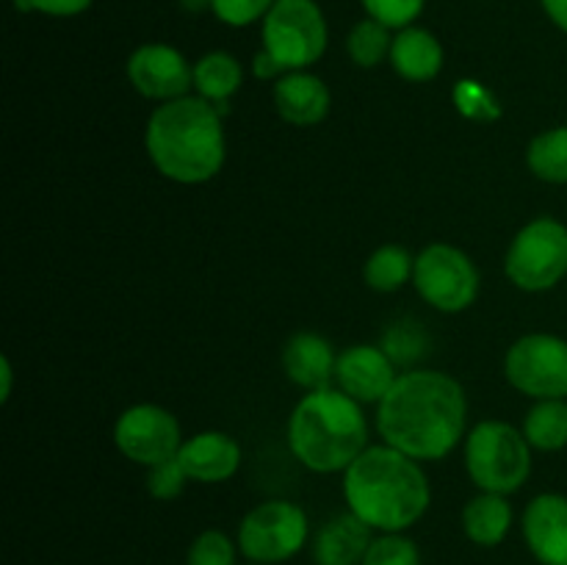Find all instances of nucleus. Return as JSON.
I'll return each instance as SVG.
<instances>
[{
    "mask_svg": "<svg viewBox=\"0 0 567 565\" xmlns=\"http://www.w3.org/2000/svg\"><path fill=\"white\" fill-rule=\"evenodd\" d=\"M415 258L399 244H382L365 258L363 280L371 291L393 294L413 282Z\"/></svg>",
    "mask_w": 567,
    "mask_h": 565,
    "instance_id": "5701e85b",
    "label": "nucleus"
},
{
    "mask_svg": "<svg viewBox=\"0 0 567 565\" xmlns=\"http://www.w3.org/2000/svg\"><path fill=\"white\" fill-rule=\"evenodd\" d=\"M177 460H181L188 480L216 485V482L233 480L236 471L241 469V446L227 432L205 430L183 441Z\"/></svg>",
    "mask_w": 567,
    "mask_h": 565,
    "instance_id": "2eb2a0df",
    "label": "nucleus"
},
{
    "mask_svg": "<svg viewBox=\"0 0 567 565\" xmlns=\"http://www.w3.org/2000/svg\"><path fill=\"white\" fill-rule=\"evenodd\" d=\"M393 48V31L382 22L363 17L360 22H354L352 31L347 37V53L349 61L354 66H363V70H374L382 61L391 59Z\"/></svg>",
    "mask_w": 567,
    "mask_h": 565,
    "instance_id": "393cba45",
    "label": "nucleus"
},
{
    "mask_svg": "<svg viewBox=\"0 0 567 565\" xmlns=\"http://www.w3.org/2000/svg\"><path fill=\"white\" fill-rule=\"evenodd\" d=\"M252 72H255V78H258V81H271V78H275V81H280V78L286 75V70H282V66L277 64V61L271 59V55L266 53V50L255 53Z\"/></svg>",
    "mask_w": 567,
    "mask_h": 565,
    "instance_id": "72a5a7b5",
    "label": "nucleus"
},
{
    "mask_svg": "<svg viewBox=\"0 0 567 565\" xmlns=\"http://www.w3.org/2000/svg\"><path fill=\"white\" fill-rule=\"evenodd\" d=\"M504 377L529 399H567V341L554 332L520 336L504 355Z\"/></svg>",
    "mask_w": 567,
    "mask_h": 565,
    "instance_id": "9d476101",
    "label": "nucleus"
},
{
    "mask_svg": "<svg viewBox=\"0 0 567 565\" xmlns=\"http://www.w3.org/2000/svg\"><path fill=\"white\" fill-rule=\"evenodd\" d=\"M526 166L543 183L565 186L567 183V125L548 127L537 133L526 147Z\"/></svg>",
    "mask_w": 567,
    "mask_h": 565,
    "instance_id": "b1692460",
    "label": "nucleus"
},
{
    "mask_svg": "<svg viewBox=\"0 0 567 565\" xmlns=\"http://www.w3.org/2000/svg\"><path fill=\"white\" fill-rule=\"evenodd\" d=\"M247 565H255V563H247Z\"/></svg>",
    "mask_w": 567,
    "mask_h": 565,
    "instance_id": "4c0bfd02",
    "label": "nucleus"
},
{
    "mask_svg": "<svg viewBox=\"0 0 567 565\" xmlns=\"http://www.w3.org/2000/svg\"><path fill=\"white\" fill-rule=\"evenodd\" d=\"M365 9V17L382 22L391 31H402V28L415 25L421 14H424L426 0H360Z\"/></svg>",
    "mask_w": 567,
    "mask_h": 565,
    "instance_id": "c756f323",
    "label": "nucleus"
},
{
    "mask_svg": "<svg viewBox=\"0 0 567 565\" xmlns=\"http://www.w3.org/2000/svg\"><path fill=\"white\" fill-rule=\"evenodd\" d=\"M144 150L166 181L183 186L214 181L227 158L221 111L199 94L155 105L144 127Z\"/></svg>",
    "mask_w": 567,
    "mask_h": 565,
    "instance_id": "f03ea898",
    "label": "nucleus"
},
{
    "mask_svg": "<svg viewBox=\"0 0 567 565\" xmlns=\"http://www.w3.org/2000/svg\"><path fill=\"white\" fill-rule=\"evenodd\" d=\"M452 103L457 109V114L471 122H496L504 114L502 103L493 94V89H487L476 78H463V81L454 83Z\"/></svg>",
    "mask_w": 567,
    "mask_h": 565,
    "instance_id": "a878e982",
    "label": "nucleus"
},
{
    "mask_svg": "<svg viewBox=\"0 0 567 565\" xmlns=\"http://www.w3.org/2000/svg\"><path fill=\"white\" fill-rule=\"evenodd\" d=\"M336 349L319 332H293L282 347V371L293 386L305 391L330 388L336 382Z\"/></svg>",
    "mask_w": 567,
    "mask_h": 565,
    "instance_id": "f3484780",
    "label": "nucleus"
},
{
    "mask_svg": "<svg viewBox=\"0 0 567 565\" xmlns=\"http://www.w3.org/2000/svg\"><path fill=\"white\" fill-rule=\"evenodd\" d=\"M377 532L354 513L324 521L310 541L313 565H360Z\"/></svg>",
    "mask_w": 567,
    "mask_h": 565,
    "instance_id": "a211bd4d",
    "label": "nucleus"
},
{
    "mask_svg": "<svg viewBox=\"0 0 567 565\" xmlns=\"http://www.w3.org/2000/svg\"><path fill=\"white\" fill-rule=\"evenodd\" d=\"M343 499L374 532H408L430 510L432 487L419 460L380 443L343 471Z\"/></svg>",
    "mask_w": 567,
    "mask_h": 565,
    "instance_id": "7ed1b4c3",
    "label": "nucleus"
},
{
    "mask_svg": "<svg viewBox=\"0 0 567 565\" xmlns=\"http://www.w3.org/2000/svg\"><path fill=\"white\" fill-rule=\"evenodd\" d=\"M177 3H181L183 11H188V14H203V11H210L214 0H177Z\"/></svg>",
    "mask_w": 567,
    "mask_h": 565,
    "instance_id": "e433bc0d",
    "label": "nucleus"
},
{
    "mask_svg": "<svg viewBox=\"0 0 567 565\" xmlns=\"http://www.w3.org/2000/svg\"><path fill=\"white\" fill-rule=\"evenodd\" d=\"M513 504L502 493L480 491L463 507V532L474 546L496 548L513 530Z\"/></svg>",
    "mask_w": 567,
    "mask_h": 565,
    "instance_id": "aec40b11",
    "label": "nucleus"
},
{
    "mask_svg": "<svg viewBox=\"0 0 567 565\" xmlns=\"http://www.w3.org/2000/svg\"><path fill=\"white\" fill-rule=\"evenodd\" d=\"M360 565H424L421 548L404 532H377Z\"/></svg>",
    "mask_w": 567,
    "mask_h": 565,
    "instance_id": "cd10ccee",
    "label": "nucleus"
},
{
    "mask_svg": "<svg viewBox=\"0 0 567 565\" xmlns=\"http://www.w3.org/2000/svg\"><path fill=\"white\" fill-rule=\"evenodd\" d=\"M382 349L388 352V358L393 360L396 366H413L415 360L424 358L430 352V336H426L424 327L419 321L402 319L396 325H391L382 336Z\"/></svg>",
    "mask_w": 567,
    "mask_h": 565,
    "instance_id": "bb28decb",
    "label": "nucleus"
},
{
    "mask_svg": "<svg viewBox=\"0 0 567 565\" xmlns=\"http://www.w3.org/2000/svg\"><path fill=\"white\" fill-rule=\"evenodd\" d=\"M520 532L540 565H567V496L540 493L526 504Z\"/></svg>",
    "mask_w": 567,
    "mask_h": 565,
    "instance_id": "4468645a",
    "label": "nucleus"
},
{
    "mask_svg": "<svg viewBox=\"0 0 567 565\" xmlns=\"http://www.w3.org/2000/svg\"><path fill=\"white\" fill-rule=\"evenodd\" d=\"M524 438L537 452H559L567 446V399H537L524 415Z\"/></svg>",
    "mask_w": 567,
    "mask_h": 565,
    "instance_id": "4be33fe9",
    "label": "nucleus"
},
{
    "mask_svg": "<svg viewBox=\"0 0 567 565\" xmlns=\"http://www.w3.org/2000/svg\"><path fill=\"white\" fill-rule=\"evenodd\" d=\"M244 86V66L227 50H210L194 64V92L221 111L227 100Z\"/></svg>",
    "mask_w": 567,
    "mask_h": 565,
    "instance_id": "412c9836",
    "label": "nucleus"
},
{
    "mask_svg": "<svg viewBox=\"0 0 567 565\" xmlns=\"http://www.w3.org/2000/svg\"><path fill=\"white\" fill-rule=\"evenodd\" d=\"M275 109L282 122L293 127H313L327 120L332 109L330 86L310 70L286 72L275 83Z\"/></svg>",
    "mask_w": 567,
    "mask_h": 565,
    "instance_id": "dca6fc26",
    "label": "nucleus"
},
{
    "mask_svg": "<svg viewBox=\"0 0 567 565\" xmlns=\"http://www.w3.org/2000/svg\"><path fill=\"white\" fill-rule=\"evenodd\" d=\"M399 374V366L380 343H354L338 352L336 388L360 404H380Z\"/></svg>",
    "mask_w": 567,
    "mask_h": 565,
    "instance_id": "ddd939ff",
    "label": "nucleus"
},
{
    "mask_svg": "<svg viewBox=\"0 0 567 565\" xmlns=\"http://www.w3.org/2000/svg\"><path fill=\"white\" fill-rule=\"evenodd\" d=\"M264 50L286 72L310 70L324 55L327 17L316 0H277L260 22Z\"/></svg>",
    "mask_w": 567,
    "mask_h": 565,
    "instance_id": "0eeeda50",
    "label": "nucleus"
},
{
    "mask_svg": "<svg viewBox=\"0 0 567 565\" xmlns=\"http://www.w3.org/2000/svg\"><path fill=\"white\" fill-rule=\"evenodd\" d=\"M468 424L465 388L446 371L408 369L377 404L382 443L413 460H443L457 449Z\"/></svg>",
    "mask_w": 567,
    "mask_h": 565,
    "instance_id": "f257e3e1",
    "label": "nucleus"
},
{
    "mask_svg": "<svg viewBox=\"0 0 567 565\" xmlns=\"http://www.w3.org/2000/svg\"><path fill=\"white\" fill-rule=\"evenodd\" d=\"M277 0H214L210 14L230 28H247L264 22Z\"/></svg>",
    "mask_w": 567,
    "mask_h": 565,
    "instance_id": "7c9ffc66",
    "label": "nucleus"
},
{
    "mask_svg": "<svg viewBox=\"0 0 567 565\" xmlns=\"http://www.w3.org/2000/svg\"><path fill=\"white\" fill-rule=\"evenodd\" d=\"M125 72L131 86L155 103L186 97L194 89V64H188L186 55L166 42L138 44L127 55Z\"/></svg>",
    "mask_w": 567,
    "mask_h": 565,
    "instance_id": "f8f14e48",
    "label": "nucleus"
},
{
    "mask_svg": "<svg viewBox=\"0 0 567 565\" xmlns=\"http://www.w3.org/2000/svg\"><path fill=\"white\" fill-rule=\"evenodd\" d=\"M288 446L316 474L347 471L369 449L363 404L332 386L308 391L288 419Z\"/></svg>",
    "mask_w": 567,
    "mask_h": 565,
    "instance_id": "20e7f679",
    "label": "nucleus"
},
{
    "mask_svg": "<svg viewBox=\"0 0 567 565\" xmlns=\"http://www.w3.org/2000/svg\"><path fill=\"white\" fill-rule=\"evenodd\" d=\"M543 11H546L548 20L559 28V31L567 33V0H540Z\"/></svg>",
    "mask_w": 567,
    "mask_h": 565,
    "instance_id": "f704fd0d",
    "label": "nucleus"
},
{
    "mask_svg": "<svg viewBox=\"0 0 567 565\" xmlns=\"http://www.w3.org/2000/svg\"><path fill=\"white\" fill-rule=\"evenodd\" d=\"M94 0H14L20 14H44V17H78L92 9Z\"/></svg>",
    "mask_w": 567,
    "mask_h": 565,
    "instance_id": "473e14b6",
    "label": "nucleus"
},
{
    "mask_svg": "<svg viewBox=\"0 0 567 565\" xmlns=\"http://www.w3.org/2000/svg\"><path fill=\"white\" fill-rule=\"evenodd\" d=\"M0 377H3V388H0V402H9L11 397V360H0Z\"/></svg>",
    "mask_w": 567,
    "mask_h": 565,
    "instance_id": "c9c22d12",
    "label": "nucleus"
},
{
    "mask_svg": "<svg viewBox=\"0 0 567 565\" xmlns=\"http://www.w3.org/2000/svg\"><path fill=\"white\" fill-rule=\"evenodd\" d=\"M465 471L480 491L509 496L532 476L529 441L507 421H480L465 435Z\"/></svg>",
    "mask_w": 567,
    "mask_h": 565,
    "instance_id": "39448f33",
    "label": "nucleus"
},
{
    "mask_svg": "<svg viewBox=\"0 0 567 565\" xmlns=\"http://www.w3.org/2000/svg\"><path fill=\"white\" fill-rule=\"evenodd\" d=\"M504 275L526 294L551 291L567 275V225L554 216L526 222L504 255Z\"/></svg>",
    "mask_w": 567,
    "mask_h": 565,
    "instance_id": "423d86ee",
    "label": "nucleus"
},
{
    "mask_svg": "<svg viewBox=\"0 0 567 565\" xmlns=\"http://www.w3.org/2000/svg\"><path fill=\"white\" fill-rule=\"evenodd\" d=\"M388 61H391L393 72L404 81L430 83L441 75L446 53H443V44L435 33L421 25H410L393 33V48Z\"/></svg>",
    "mask_w": 567,
    "mask_h": 565,
    "instance_id": "6ab92c4d",
    "label": "nucleus"
},
{
    "mask_svg": "<svg viewBox=\"0 0 567 565\" xmlns=\"http://www.w3.org/2000/svg\"><path fill=\"white\" fill-rule=\"evenodd\" d=\"M186 482H188V474L183 471L181 460L177 458L164 460V463L147 469V493L153 499H158V502H172V499L183 496Z\"/></svg>",
    "mask_w": 567,
    "mask_h": 565,
    "instance_id": "2f4dec72",
    "label": "nucleus"
},
{
    "mask_svg": "<svg viewBox=\"0 0 567 565\" xmlns=\"http://www.w3.org/2000/svg\"><path fill=\"white\" fill-rule=\"evenodd\" d=\"M238 554V541H233L227 532L203 530L188 546L186 565H236Z\"/></svg>",
    "mask_w": 567,
    "mask_h": 565,
    "instance_id": "c85d7f7f",
    "label": "nucleus"
},
{
    "mask_svg": "<svg viewBox=\"0 0 567 565\" xmlns=\"http://www.w3.org/2000/svg\"><path fill=\"white\" fill-rule=\"evenodd\" d=\"M114 443L127 460L153 469L164 460L177 458L183 446L181 421L161 404L142 402L122 410L114 424Z\"/></svg>",
    "mask_w": 567,
    "mask_h": 565,
    "instance_id": "9b49d317",
    "label": "nucleus"
},
{
    "mask_svg": "<svg viewBox=\"0 0 567 565\" xmlns=\"http://www.w3.org/2000/svg\"><path fill=\"white\" fill-rule=\"evenodd\" d=\"M480 269L454 244H430L415 255L413 286L430 308L441 314H463L480 297Z\"/></svg>",
    "mask_w": 567,
    "mask_h": 565,
    "instance_id": "1a4fd4ad",
    "label": "nucleus"
},
{
    "mask_svg": "<svg viewBox=\"0 0 567 565\" xmlns=\"http://www.w3.org/2000/svg\"><path fill=\"white\" fill-rule=\"evenodd\" d=\"M236 541L247 563L282 565L310 543V518L288 499H269L244 515Z\"/></svg>",
    "mask_w": 567,
    "mask_h": 565,
    "instance_id": "6e6552de",
    "label": "nucleus"
}]
</instances>
